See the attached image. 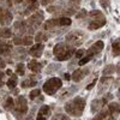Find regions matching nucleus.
I'll return each instance as SVG.
<instances>
[{
    "label": "nucleus",
    "mask_w": 120,
    "mask_h": 120,
    "mask_svg": "<svg viewBox=\"0 0 120 120\" xmlns=\"http://www.w3.org/2000/svg\"><path fill=\"white\" fill-rule=\"evenodd\" d=\"M64 78L66 79V81H70V79H71V76H70L68 73H65V75H64Z\"/></svg>",
    "instance_id": "nucleus-40"
},
{
    "label": "nucleus",
    "mask_w": 120,
    "mask_h": 120,
    "mask_svg": "<svg viewBox=\"0 0 120 120\" xmlns=\"http://www.w3.org/2000/svg\"><path fill=\"white\" fill-rule=\"evenodd\" d=\"M42 21H43V13L42 12L34 13L31 17H29V19H28V28L26 29L30 28V30H34L35 28H37L40 24L42 23Z\"/></svg>",
    "instance_id": "nucleus-8"
},
{
    "label": "nucleus",
    "mask_w": 120,
    "mask_h": 120,
    "mask_svg": "<svg viewBox=\"0 0 120 120\" xmlns=\"http://www.w3.org/2000/svg\"><path fill=\"white\" fill-rule=\"evenodd\" d=\"M61 86H63L61 79H59L56 77H53V78H49L48 81L43 84V91L47 95H54Z\"/></svg>",
    "instance_id": "nucleus-5"
},
{
    "label": "nucleus",
    "mask_w": 120,
    "mask_h": 120,
    "mask_svg": "<svg viewBox=\"0 0 120 120\" xmlns=\"http://www.w3.org/2000/svg\"><path fill=\"white\" fill-rule=\"evenodd\" d=\"M71 23H72V21H71L68 17H61V18H59V25H60V26L71 25Z\"/></svg>",
    "instance_id": "nucleus-22"
},
{
    "label": "nucleus",
    "mask_w": 120,
    "mask_h": 120,
    "mask_svg": "<svg viewBox=\"0 0 120 120\" xmlns=\"http://www.w3.org/2000/svg\"><path fill=\"white\" fill-rule=\"evenodd\" d=\"M108 115H109L108 109H106V108H105V109H102V112L100 113L98 115H96V116H95V119H108V118H109V119H113L112 116H108Z\"/></svg>",
    "instance_id": "nucleus-23"
},
{
    "label": "nucleus",
    "mask_w": 120,
    "mask_h": 120,
    "mask_svg": "<svg viewBox=\"0 0 120 120\" xmlns=\"http://www.w3.org/2000/svg\"><path fill=\"white\" fill-rule=\"evenodd\" d=\"M15 3L16 4H21V3H23V0H15Z\"/></svg>",
    "instance_id": "nucleus-42"
},
{
    "label": "nucleus",
    "mask_w": 120,
    "mask_h": 120,
    "mask_svg": "<svg viewBox=\"0 0 120 120\" xmlns=\"http://www.w3.org/2000/svg\"><path fill=\"white\" fill-rule=\"evenodd\" d=\"M15 107V101L12 97H7L6 101L4 102V108L6 109V111H12Z\"/></svg>",
    "instance_id": "nucleus-20"
},
{
    "label": "nucleus",
    "mask_w": 120,
    "mask_h": 120,
    "mask_svg": "<svg viewBox=\"0 0 120 120\" xmlns=\"http://www.w3.org/2000/svg\"><path fill=\"white\" fill-rule=\"evenodd\" d=\"M36 10H38V3H34V4L30 5V6L26 8L25 15H29L30 12H34V11H36Z\"/></svg>",
    "instance_id": "nucleus-27"
},
{
    "label": "nucleus",
    "mask_w": 120,
    "mask_h": 120,
    "mask_svg": "<svg viewBox=\"0 0 120 120\" xmlns=\"http://www.w3.org/2000/svg\"><path fill=\"white\" fill-rule=\"evenodd\" d=\"M0 43H1V42H0Z\"/></svg>",
    "instance_id": "nucleus-44"
},
{
    "label": "nucleus",
    "mask_w": 120,
    "mask_h": 120,
    "mask_svg": "<svg viewBox=\"0 0 120 120\" xmlns=\"http://www.w3.org/2000/svg\"><path fill=\"white\" fill-rule=\"evenodd\" d=\"M43 45L42 43H40V42H37L36 45H34L31 48H30V51H29V54L31 55L33 58H40L42 55V53H43Z\"/></svg>",
    "instance_id": "nucleus-11"
},
{
    "label": "nucleus",
    "mask_w": 120,
    "mask_h": 120,
    "mask_svg": "<svg viewBox=\"0 0 120 120\" xmlns=\"http://www.w3.org/2000/svg\"><path fill=\"white\" fill-rule=\"evenodd\" d=\"M59 25V18H53V19H48V21L43 24V29L48 30V29H53L55 26Z\"/></svg>",
    "instance_id": "nucleus-15"
},
{
    "label": "nucleus",
    "mask_w": 120,
    "mask_h": 120,
    "mask_svg": "<svg viewBox=\"0 0 120 120\" xmlns=\"http://www.w3.org/2000/svg\"><path fill=\"white\" fill-rule=\"evenodd\" d=\"M13 114L17 118H21L22 115H24L28 112V102H26V98L24 96H18L16 100V103L13 107Z\"/></svg>",
    "instance_id": "nucleus-6"
},
{
    "label": "nucleus",
    "mask_w": 120,
    "mask_h": 120,
    "mask_svg": "<svg viewBox=\"0 0 120 120\" xmlns=\"http://www.w3.org/2000/svg\"><path fill=\"white\" fill-rule=\"evenodd\" d=\"M79 3H81V0H70V4H72L75 6H77Z\"/></svg>",
    "instance_id": "nucleus-39"
},
{
    "label": "nucleus",
    "mask_w": 120,
    "mask_h": 120,
    "mask_svg": "<svg viewBox=\"0 0 120 120\" xmlns=\"http://www.w3.org/2000/svg\"><path fill=\"white\" fill-rule=\"evenodd\" d=\"M76 16H77V18H84L86 16V11H85V10H81V12L77 13Z\"/></svg>",
    "instance_id": "nucleus-32"
},
{
    "label": "nucleus",
    "mask_w": 120,
    "mask_h": 120,
    "mask_svg": "<svg viewBox=\"0 0 120 120\" xmlns=\"http://www.w3.org/2000/svg\"><path fill=\"white\" fill-rule=\"evenodd\" d=\"M17 83H18V78L16 75H11V77L8 78V81H7V86L10 89H13L17 86Z\"/></svg>",
    "instance_id": "nucleus-19"
},
{
    "label": "nucleus",
    "mask_w": 120,
    "mask_h": 120,
    "mask_svg": "<svg viewBox=\"0 0 120 120\" xmlns=\"http://www.w3.org/2000/svg\"><path fill=\"white\" fill-rule=\"evenodd\" d=\"M53 53H54L56 60H59V61H65V60H68L72 56V54L75 53V47L61 42V43L55 45V47L53 49Z\"/></svg>",
    "instance_id": "nucleus-2"
},
{
    "label": "nucleus",
    "mask_w": 120,
    "mask_h": 120,
    "mask_svg": "<svg viewBox=\"0 0 120 120\" xmlns=\"http://www.w3.org/2000/svg\"><path fill=\"white\" fill-rule=\"evenodd\" d=\"M112 51H113L114 56H118V55H119V40H116V41L113 42V45H112Z\"/></svg>",
    "instance_id": "nucleus-26"
},
{
    "label": "nucleus",
    "mask_w": 120,
    "mask_h": 120,
    "mask_svg": "<svg viewBox=\"0 0 120 120\" xmlns=\"http://www.w3.org/2000/svg\"><path fill=\"white\" fill-rule=\"evenodd\" d=\"M36 85V81L34 79V76L29 77V79H25V81L22 82V88H28V86H35Z\"/></svg>",
    "instance_id": "nucleus-21"
},
{
    "label": "nucleus",
    "mask_w": 120,
    "mask_h": 120,
    "mask_svg": "<svg viewBox=\"0 0 120 120\" xmlns=\"http://www.w3.org/2000/svg\"><path fill=\"white\" fill-rule=\"evenodd\" d=\"M83 34L82 33H79V31H73L71 34H68L66 36V41L71 45L72 47H76V46H81L83 43Z\"/></svg>",
    "instance_id": "nucleus-7"
},
{
    "label": "nucleus",
    "mask_w": 120,
    "mask_h": 120,
    "mask_svg": "<svg viewBox=\"0 0 120 120\" xmlns=\"http://www.w3.org/2000/svg\"><path fill=\"white\" fill-rule=\"evenodd\" d=\"M12 22V15L5 8H0V24L7 25Z\"/></svg>",
    "instance_id": "nucleus-10"
},
{
    "label": "nucleus",
    "mask_w": 120,
    "mask_h": 120,
    "mask_svg": "<svg viewBox=\"0 0 120 120\" xmlns=\"http://www.w3.org/2000/svg\"><path fill=\"white\" fill-rule=\"evenodd\" d=\"M33 42H34V38H33V36H24V37H22V45H24V46H31L33 45Z\"/></svg>",
    "instance_id": "nucleus-24"
},
{
    "label": "nucleus",
    "mask_w": 120,
    "mask_h": 120,
    "mask_svg": "<svg viewBox=\"0 0 120 120\" xmlns=\"http://www.w3.org/2000/svg\"><path fill=\"white\" fill-rule=\"evenodd\" d=\"M53 1V0H41V5H43V6H47L48 4H51Z\"/></svg>",
    "instance_id": "nucleus-38"
},
{
    "label": "nucleus",
    "mask_w": 120,
    "mask_h": 120,
    "mask_svg": "<svg viewBox=\"0 0 120 120\" xmlns=\"http://www.w3.org/2000/svg\"><path fill=\"white\" fill-rule=\"evenodd\" d=\"M12 36V31L10 28H0V37L1 38H10Z\"/></svg>",
    "instance_id": "nucleus-18"
},
{
    "label": "nucleus",
    "mask_w": 120,
    "mask_h": 120,
    "mask_svg": "<svg viewBox=\"0 0 120 120\" xmlns=\"http://www.w3.org/2000/svg\"><path fill=\"white\" fill-rule=\"evenodd\" d=\"M30 3H31V4H34V3H37V0H30Z\"/></svg>",
    "instance_id": "nucleus-43"
},
{
    "label": "nucleus",
    "mask_w": 120,
    "mask_h": 120,
    "mask_svg": "<svg viewBox=\"0 0 120 120\" xmlns=\"http://www.w3.org/2000/svg\"><path fill=\"white\" fill-rule=\"evenodd\" d=\"M4 84H5V73L0 71V88L4 86Z\"/></svg>",
    "instance_id": "nucleus-31"
},
{
    "label": "nucleus",
    "mask_w": 120,
    "mask_h": 120,
    "mask_svg": "<svg viewBox=\"0 0 120 120\" xmlns=\"http://www.w3.org/2000/svg\"><path fill=\"white\" fill-rule=\"evenodd\" d=\"M89 73V68H77L76 71L73 72V75L71 76V79L77 83V82H81L83 78H85Z\"/></svg>",
    "instance_id": "nucleus-9"
},
{
    "label": "nucleus",
    "mask_w": 120,
    "mask_h": 120,
    "mask_svg": "<svg viewBox=\"0 0 120 120\" xmlns=\"http://www.w3.org/2000/svg\"><path fill=\"white\" fill-rule=\"evenodd\" d=\"M16 72H17L18 75H21V76H23V75L25 73V66H24V64H22V63H19V64L17 65V68H16Z\"/></svg>",
    "instance_id": "nucleus-28"
},
{
    "label": "nucleus",
    "mask_w": 120,
    "mask_h": 120,
    "mask_svg": "<svg viewBox=\"0 0 120 120\" xmlns=\"http://www.w3.org/2000/svg\"><path fill=\"white\" fill-rule=\"evenodd\" d=\"M96 83H97V79H94V81H93L91 83H90V84L86 86V90H91V89H93V88L96 85Z\"/></svg>",
    "instance_id": "nucleus-35"
},
{
    "label": "nucleus",
    "mask_w": 120,
    "mask_h": 120,
    "mask_svg": "<svg viewBox=\"0 0 120 120\" xmlns=\"http://www.w3.org/2000/svg\"><path fill=\"white\" fill-rule=\"evenodd\" d=\"M48 37L43 34V33H37V35H36V42H41L42 41V40H47Z\"/></svg>",
    "instance_id": "nucleus-30"
},
{
    "label": "nucleus",
    "mask_w": 120,
    "mask_h": 120,
    "mask_svg": "<svg viewBox=\"0 0 120 120\" xmlns=\"http://www.w3.org/2000/svg\"><path fill=\"white\" fill-rule=\"evenodd\" d=\"M53 119H68V116L64 115V114H58L56 116H54Z\"/></svg>",
    "instance_id": "nucleus-37"
},
{
    "label": "nucleus",
    "mask_w": 120,
    "mask_h": 120,
    "mask_svg": "<svg viewBox=\"0 0 120 120\" xmlns=\"http://www.w3.org/2000/svg\"><path fill=\"white\" fill-rule=\"evenodd\" d=\"M114 71H115V66H114V65H108V66H106V68L103 70V75H105V76H109V75H112Z\"/></svg>",
    "instance_id": "nucleus-25"
},
{
    "label": "nucleus",
    "mask_w": 120,
    "mask_h": 120,
    "mask_svg": "<svg viewBox=\"0 0 120 120\" xmlns=\"http://www.w3.org/2000/svg\"><path fill=\"white\" fill-rule=\"evenodd\" d=\"M40 94H41V90L40 89H34L33 91L29 94V98L30 100H35L37 96H40Z\"/></svg>",
    "instance_id": "nucleus-29"
},
{
    "label": "nucleus",
    "mask_w": 120,
    "mask_h": 120,
    "mask_svg": "<svg viewBox=\"0 0 120 120\" xmlns=\"http://www.w3.org/2000/svg\"><path fill=\"white\" fill-rule=\"evenodd\" d=\"M90 16L93 17L91 22L89 23V30H96L98 28H102L106 24V18L103 17L102 12L98 10H94L93 12H90Z\"/></svg>",
    "instance_id": "nucleus-4"
},
{
    "label": "nucleus",
    "mask_w": 120,
    "mask_h": 120,
    "mask_svg": "<svg viewBox=\"0 0 120 120\" xmlns=\"http://www.w3.org/2000/svg\"><path fill=\"white\" fill-rule=\"evenodd\" d=\"M103 42L102 41H97L96 43H94L91 47H90L88 51H86V55L83 58V59H81L79 60V63H78V65L79 66H83V65H85L86 63H89L90 60H91L97 53H100L103 49Z\"/></svg>",
    "instance_id": "nucleus-3"
},
{
    "label": "nucleus",
    "mask_w": 120,
    "mask_h": 120,
    "mask_svg": "<svg viewBox=\"0 0 120 120\" xmlns=\"http://www.w3.org/2000/svg\"><path fill=\"white\" fill-rule=\"evenodd\" d=\"M84 108H85V100L82 97H75L65 105V111L67 112V114L77 118H79L83 114Z\"/></svg>",
    "instance_id": "nucleus-1"
},
{
    "label": "nucleus",
    "mask_w": 120,
    "mask_h": 120,
    "mask_svg": "<svg viewBox=\"0 0 120 120\" xmlns=\"http://www.w3.org/2000/svg\"><path fill=\"white\" fill-rule=\"evenodd\" d=\"M6 75L11 76V75H12V71H11V70H7V71H6Z\"/></svg>",
    "instance_id": "nucleus-41"
},
{
    "label": "nucleus",
    "mask_w": 120,
    "mask_h": 120,
    "mask_svg": "<svg viewBox=\"0 0 120 120\" xmlns=\"http://www.w3.org/2000/svg\"><path fill=\"white\" fill-rule=\"evenodd\" d=\"M49 115H51V108H49V106H42L41 108H40L38 113H37L36 119L37 120H45Z\"/></svg>",
    "instance_id": "nucleus-12"
},
{
    "label": "nucleus",
    "mask_w": 120,
    "mask_h": 120,
    "mask_svg": "<svg viewBox=\"0 0 120 120\" xmlns=\"http://www.w3.org/2000/svg\"><path fill=\"white\" fill-rule=\"evenodd\" d=\"M13 43H15V45H22V37H16V38H13Z\"/></svg>",
    "instance_id": "nucleus-36"
},
{
    "label": "nucleus",
    "mask_w": 120,
    "mask_h": 120,
    "mask_svg": "<svg viewBox=\"0 0 120 120\" xmlns=\"http://www.w3.org/2000/svg\"><path fill=\"white\" fill-rule=\"evenodd\" d=\"M84 53H85L84 49H78V51L76 52V58H82Z\"/></svg>",
    "instance_id": "nucleus-34"
},
{
    "label": "nucleus",
    "mask_w": 120,
    "mask_h": 120,
    "mask_svg": "<svg viewBox=\"0 0 120 120\" xmlns=\"http://www.w3.org/2000/svg\"><path fill=\"white\" fill-rule=\"evenodd\" d=\"M107 101H108V98H106V97H103V98H101V100H96V101H94V102L91 103V112L95 113V111H97V109H100V108H102V107L107 103Z\"/></svg>",
    "instance_id": "nucleus-14"
},
{
    "label": "nucleus",
    "mask_w": 120,
    "mask_h": 120,
    "mask_svg": "<svg viewBox=\"0 0 120 120\" xmlns=\"http://www.w3.org/2000/svg\"><path fill=\"white\" fill-rule=\"evenodd\" d=\"M108 112H109V114H112V115L119 114V112H120L119 103H118V102H112V103H109V106H108Z\"/></svg>",
    "instance_id": "nucleus-16"
},
{
    "label": "nucleus",
    "mask_w": 120,
    "mask_h": 120,
    "mask_svg": "<svg viewBox=\"0 0 120 120\" xmlns=\"http://www.w3.org/2000/svg\"><path fill=\"white\" fill-rule=\"evenodd\" d=\"M42 65L40 64L36 59H33V60H30V61L28 63V67H29V70L30 71H33V72H35V73H40L41 72V67Z\"/></svg>",
    "instance_id": "nucleus-13"
},
{
    "label": "nucleus",
    "mask_w": 120,
    "mask_h": 120,
    "mask_svg": "<svg viewBox=\"0 0 120 120\" xmlns=\"http://www.w3.org/2000/svg\"><path fill=\"white\" fill-rule=\"evenodd\" d=\"M11 45L8 43H0V55H7L11 52Z\"/></svg>",
    "instance_id": "nucleus-17"
},
{
    "label": "nucleus",
    "mask_w": 120,
    "mask_h": 120,
    "mask_svg": "<svg viewBox=\"0 0 120 120\" xmlns=\"http://www.w3.org/2000/svg\"><path fill=\"white\" fill-rule=\"evenodd\" d=\"M100 4H101V6H102L103 8H107V7L109 6V0H101V1H100Z\"/></svg>",
    "instance_id": "nucleus-33"
}]
</instances>
